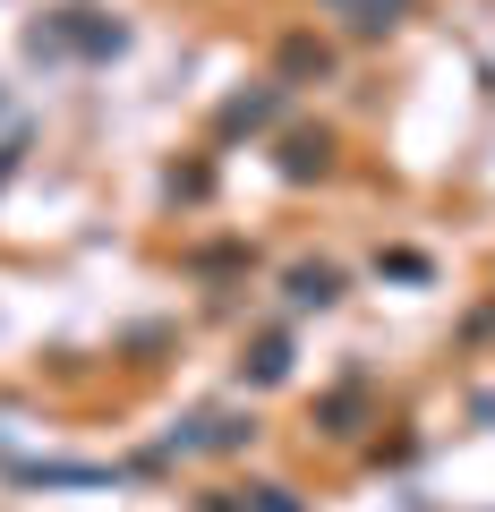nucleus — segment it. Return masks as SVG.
<instances>
[{"instance_id":"f257e3e1","label":"nucleus","mask_w":495,"mask_h":512,"mask_svg":"<svg viewBox=\"0 0 495 512\" xmlns=\"http://www.w3.org/2000/svg\"><path fill=\"white\" fill-rule=\"evenodd\" d=\"M291 291H299V299H316V308H325V299H342V282H333L325 265H308V274H291Z\"/></svg>"}]
</instances>
